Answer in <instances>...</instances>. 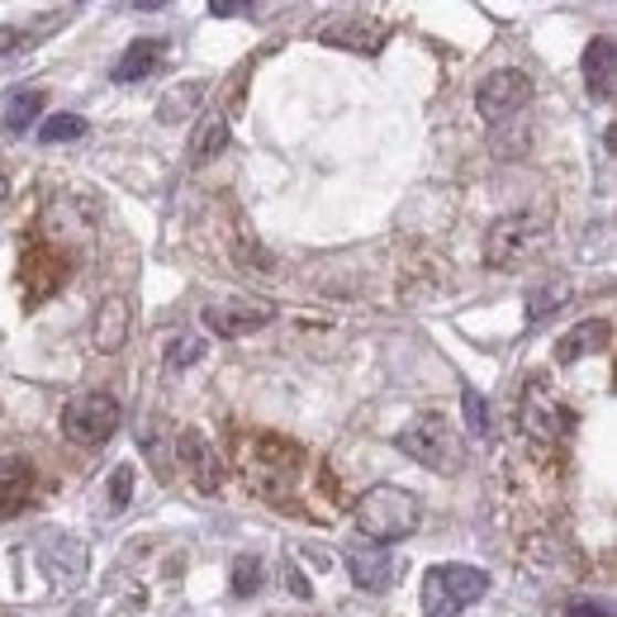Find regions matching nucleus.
I'll use <instances>...</instances> for the list:
<instances>
[{
  "label": "nucleus",
  "instance_id": "f257e3e1",
  "mask_svg": "<svg viewBox=\"0 0 617 617\" xmlns=\"http://www.w3.org/2000/svg\"><path fill=\"white\" fill-rule=\"evenodd\" d=\"M233 456L247 489L262 503H272L280 513H295L305 522H332L338 485H332L328 470H313V456L299 442L280 433H237Z\"/></svg>",
  "mask_w": 617,
  "mask_h": 617
},
{
  "label": "nucleus",
  "instance_id": "dca6fc26",
  "mask_svg": "<svg viewBox=\"0 0 617 617\" xmlns=\"http://www.w3.org/2000/svg\"><path fill=\"white\" fill-rule=\"evenodd\" d=\"M613 338V323L608 319H584L565 332V338H556V366H575V361L604 352Z\"/></svg>",
  "mask_w": 617,
  "mask_h": 617
},
{
  "label": "nucleus",
  "instance_id": "2eb2a0df",
  "mask_svg": "<svg viewBox=\"0 0 617 617\" xmlns=\"http://www.w3.org/2000/svg\"><path fill=\"white\" fill-rule=\"evenodd\" d=\"M584 86H589V100L608 105L617 91V43L608 34H598L584 47Z\"/></svg>",
  "mask_w": 617,
  "mask_h": 617
},
{
  "label": "nucleus",
  "instance_id": "1a4fd4ad",
  "mask_svg": "<svg viewBox=\"0 0 617 617\" xmlns=\"http://www.w3.org/2000/svg\"><path fill=\"white\" fill-rule=\"evenodd\" d=\"M276 319V305L266 299H214V305L200 309V323L214 332V338H247Z\"/></svg>",
  "mask_w": 617,
  "mask_h": 617
},
{
  "label": "nucleus",
  "instance_id": "6e6552de",
  "mask_svg": "<svg viewBox=\"0 0 617 617\" xmlns=\"http://www.w3.org/2000/svg\"><path fill=\"white\" fill-rule=\"evenodd\" d=\"M532 100V76L518 72V67H503V72H489L480 91H475V109H480L485 124H503L513 119L518 109H528Z\"/></svg>",
  "mask_w": 617,
  "mask_h": 617
},
{
  "label": "nucleus",
  "instance_id": "39448f33",
  "mask_svg": "<svg viewBox=\"0 0 617 617\" xmlns=\"http://www.w3.org/2000/svg\"><path fill=\"white\" fill-rule=\"evenodd\" d=\"M518 427L532 447H556V442H565L570 433H575V414L546 390L542 375H532L528 390H522V400H518Z\"/></svg>",
  "mask_w": 617,
  "mask_h": 617
},
{
  "label": "nucleus",
  "instance_id": "423d86ee",
  "mask_svg": "<svg viewBox=\"0 0 617 617\" xmlns=\"http://www.w3.org/2000/svg\"><path fill=\"white\" fill-rule=\"evenodd\" d=\"M119 423H124V408L109 390H86L62 408V433H67V442H76V447H105V442L119 433Z\"/></svg>",
  "mask_w": 617,
  "mask_h": 617
},
{
  "label": "nucleus",
  "instance_id": "412c9836",
  "mask_svg": "<svg viewBox=\"0 0 617 617\" xmlns=\"http://www.w3.org/2000/svg\"><path fill=\"white\" fill-rule=\"evenodd\" d=\"M200 100H204V82H185V86H177V91H171L162 105H157V119H162V124H171V119H185V115H190V109H195Z\"/></svg>",
  "mask_w": 617,
  "mask_h": 617
},
{
  "label": "nucleus",
  "instance_id": "bb28decb",
  "mask_svg": "<svg viewBox=\"0 0 617 617\" xmlns=\"http://www.w3.org/2000/svg\"><path fill=\"white\" fill-rule=\"evenodd\" d=\"M252 6V0H210V10L219 14V20H233V14H243Z\"/></svg>",
  "mask_w": 617,
  "mask_h": 617
},
{
  "label": "nucleus",
  "instance_id": "9b49d317",
  "mask_svg": "<svg viewBox=\"0 0 617 617\" xmlns=\"http://www.w3.org/2000/svg\"><path fill=\"white\" fill-rule=\"evenodd\" d=\"M129 332H134V305L124 295H109L100 299V309H95V323H91V342L100 357H115L129 347Z\"/></svg>",
  "mask_w": 617,
  "mask_h": 617
},
{
  "label": "nucleus",
  "instance_id": "6ab92c4d",
  "mask_svg": "<svg viewBox=\"0 0 617 617\" xmlns=\"http://www.w3.org/2000/svg\"><path fill=\"white\" fill-rule=\"evenodd\" d=\"M224 142H228V119L224 115H210L200 124V134H195V142H190V162L195 167H210L219 152H224Z\"/></svg>",
  "mask_w": 617,
  "mask_h": 617
},
{
  "label": "nucleus",
  "instance_id": "20e7f679",
  "mask_svg": "<svg viewBox=\"0 0 617 617\" xmlns=\"http://www.w3.org/2000/svg\"><path fill=\"white\" fill-rule=\"evenodd\" d=\"M489 594V575L475 565H433L423 575V613L427 617H461Z\"/></svg>",
  "mask_w": 617,
  "mask_h": 617
},
{
  "label": "nucleus",
  "instance_id": "aec40b11",
  "mask_svg": "<svg viewBox=\"0 0 617 617\" xmlns=\"http://www.w3.org/2000/svg\"><path fill=\"white\" fill-rule=\"evenodd\" d=\"M43 100H47L43 91H20V95H10V105H6V134L20 138L24 129H34V119L43 115Z\"/></svg>",
  "mask_w": 617,
  "mask_h": 617
},
{
  "label": "nucleus",
  "instance_id": "4468645a",
  "mask_svg": "<svg viewBox=\"0 0 617 617\" xmlns=\"http://www.w3.org/2000/svg\"><path fill=\"white\" fill-rule=\"evenodd\" d=\"M347 570H352L357 589L385 594L394 575H400V561L390 556V546H357V551H347Z\"/></svg>",
  "mask_w": 617,
  "mask_h": 617
},
{
  "label": "nucleus",
  "instance_id": "7ed1b4c3",
  "mask_svg": "<svg viewBox=\"0 0 617 617\" xmlns=\"http://www.w3.org/2000/svg\"><path fill=\"white\" fill-rule=\"evenodd\" d=\"M394 447H400L408 461H418V466L437 470V475H456V470L466 466V442H461V433L451 427V418L433 414V408H423V414L408 418L400 427V437H394Z\"/></svg>",
  "mask_w": 617,
  "mask_h": 617
},
{
  "label": "nucleus",
  "instance_id": "a878e982",
  "mask_svg": "<svg viewBox=\"0 0 617 617\" xmlns=\"http://www.w3.org/2000/svg\"><path fill=\"white\" fill-rule=\"evenodd\" d=\"M129 499H134V470L115 466V475H109V503H115V509H129Z\"/></svg>",
  "mask_w": 617,
  "mask_h": 617
},
{
  "label": "nucleus",
  "instance_id": "4be33fe9",
  "mask_svg": "<svg viewBox=\"0 0 617 617\" xmlns=\"http://www.w3.org/2000/svg\"><path fill=\"white\" fill-rule=\"evenodd\" d=\"M39 138L43 142H76V138H86V119L82 115H53V119H43Z\"/></svg>",
  "mask_w": 617,
  "mask_h": 617
},
{
  "label": "nucleus",
  "instance_id": "9d476101",
  "mask_svg": "<svg viewBox=\"0 0 617 617\" xmlns=\"http://www.w3.org/2000/svg\"><path fill=\"white\" fill-rule=\"evenodd\" d=\"M177 461L185 466L190 485L200 489V494H219L224 489V461H219L214 442L200 433V427H181L177 433Z\"/></svg>",
  "mask_w": 617,
  "mask_h": 617
},
{
  "label": "nucleus",
  "instance_id": "cd10ccee",
  "mask_svg": "<svg viewBox=\"0 0 617 617\" xmlns=\"http://www.w3.org/2000/svg\"><path fill=\"white\" fill-rule=\"evenodd\" d=\"M570 617H613L608 604H570Z\"/></svg>",
  "mask_w": 617,
  "mask_h": 617
},
{
  "label": "nucleus",
  "instance_id": "c756f323",
  "mask_svg": "<svg viewBox=\"0 0 617 617\" xmlns=\"http://www.w3.org/2000/svg\"><path fill=\"white\" fill-rule=\"evenodd\" d=\"M134 6H138V10H162L167 0H134Z\"/></svg>",
  "mask_w": 617,
  "mask_h": 617
},
{
  "label": "nucleus",
  "instance_id": "f3484780",
  "mask_svg": "<svg viewBox=\"0 0 617 617\" xmlns=\"http://www.w3.org/2000/svg\"><path fill=\"white\" fill-rule=\"evenodd\" d=\"M570 295H575V285H570L565 276H542L528 290V299H522V313H528V328H536V323H546L556 309H565L570 305Z\"/></svg>",
  "mask_w": 617,
  "mask_h": 617
},
{
  "label": "nucleus",
  "instance_id": "5701e85b",
  "mask_svg": "<svg viewBox=\"0 0 617 617\" xmlns=\"http://www.w3.org/2000/svg\"><path fill=\"white\" fill-rule=\"evenodd\" d=\"M262 589V556H237L233 561V594L247 598Z\"/></svg>",
  "mask_w": 617,
  "mask_h": 617
},
{
  "label": "nucleus",
  "instance_id": "a211bd4d",
  "mask_svg": "<svg viewBox=\"0 0 617 617\" xmlns=\"http://www.w3.org/2000/svg\"><path fill=\"white\" fill-rule=\"evenodd\" d=\"M162 39H138V43H129V47H124V57L115 62V72H109V76H115V82L119 86H129V82H138V76H148L152 67H157V57H162Z\"/></svg>",
  "mask_w": 617,
  "mask_h": 617
},
{
  "label": "nucleus",
  "instance_id": "0eeeda50",
  "mask_svg": "<svg viewBox=\"0 0 617 617\" xmlns=\"http://www.w3.org/2000/svg\"><path fill=\"white\" fill-rule=\"evenodd\" d=\"M542 237H546V224L536 214H503L485 233V262L494 272H518L532 252H542Z\"/></svg>",
  "mask_w": 617,
  "mask_h": 617
},
{
  "label": "nucleus",
  "instance_id": "f03ea898",
  "mask_svg": "<svg viewBox=\"0 0 617 617\" xmlns=\"http://www.w3.org/2000/svg\"><path fill=\"white\" fill-rule=\"evenodd\" d=\"M423 528V499L400 485H371L357 499V532L371 546H394Z\"/></svg>",
  "mask_w": 617,
  "mask_h": 617
},
{
  "label": "nucleus",
  "instance_id": "c85d7f7f",
  "mask_svg": "<svg viewBox=\"0 0 617 617\" xmlns=\"http://www.w3.org/2000/svg\"><path fill=\"white\" fill-rule=\"evenodd\" d=\"M24 43V29H0V57L10 53V47H20Z\"/></svg>",
  "mask_w": 617,
  "mask_h": 617
},
{
  "label": "nucleus",
  "instance_id": "b1692460",
  "mask_svg": "<svg viewBox=\"0 0 617 617\" xmlns=\"http://www.w3.org/2000/svg\"><path fill=\"white\" fill-rule=\"evenodd\" d=\"M461 404H466V423H470V433H489V404H485V394L480 390H461Z\"/></svg>",
  "mask_w": 617,
  "mask_h": 617
},
{
  "label": "nucleus",
  "instance_id": "ddd939ff",
  "mask_svg": "<svg viewBox=\"0 0 617 617\" xmlns=\"http://www.w3.org/2000/svg\"><path fill=\"white\" fill-rule=\"evenodd\" d=\"M34 485H39V475L29 456H0V522L24 513L34 503Z\"/></svg>",
  "mask_w": 617,
  "mask_h": 617
},
{
  "label": "nucleus",
  "instance_id": "393cba45",
  "mask_svg": "<svg viewBox=\"0 0 617 617\" xmlns=\"http://www.w3.org/2000/svg\"><path fill=\"white\" fill-rule=\"evenodd\" d=\"M204 357V342L200 338H177V342H171L167 347V366H190V361H200Z\"/></svg>",
  "mask_w": 617,
  "mask_h": 617
},
{
  "label": "nucleus",
  "instance_id": "7c9ffc66",
  "mask_svg": "<svg viewBox=\"0 0 617 617\" xmlns=\"http://www.w3.org/2000/svg\"><path fill=\"white\" fill-rule=\"evenodd\" d=\"M6 200H10V177L0 171V204H6Z\"/></svg>",
  "mask_w": 617,
  "mask_h": 617
},
{
  "label": "nucleus",
  "instance_id": "f8f14e48",
  "mask_svg": "<svg viewBox=\"0 0 617 617\" xmlns=\"http://www.w3.org/2000/svg\"><path fill=\"white\" fill-rule=\"evenodd\" d=\"M390 39V29L380 20H366V14H347V20H332L319 29V43L342 47V53H380Z\"/></svg>",
  "mask_w": 617,
  "mask_h": 617
}]
</instances>
